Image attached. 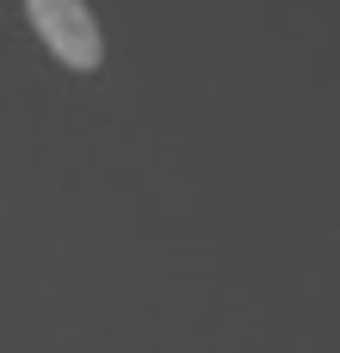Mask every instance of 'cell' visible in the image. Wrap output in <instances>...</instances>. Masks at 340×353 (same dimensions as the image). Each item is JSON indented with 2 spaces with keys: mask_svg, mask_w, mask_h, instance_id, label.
I'll return each instance as SVG.
<instances>
[{
  "mask_svg": "<svg viewBox=\"0 0 340 353\" xmlns=\"http://www.w3.org/2000/svg\"><path fill=\"white\" fill-rule=\"evenodd\" d=\"M25 19H31V31L50 43V56L62 68H74V74L99 68L105 43H99V25H93L87 0H25Z\"/></svg>",
  "mask_w": 340,
  "mask_h": 353,
  "instance_id": "obj_1",
  "label": "cell"
}]
</instances>
